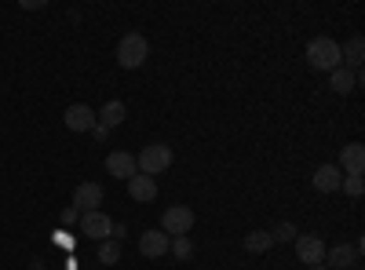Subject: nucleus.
<instances>
[{
	"mask_svg": "<svg viewBox=\"0 0 365 270\" xmlns=\"http://www.w3.org/2000/svg\"><path fill=\"white\" fill-rule=\"evenodd\" d=\"M307 63H311L314 70H325V73H332V70H340V66H344V55H340V44L332 41V37H314V41L307 44Z\"/></svg>",
	"mask_w": 365,
	"mask_h": 270,
	"instance_id": "f257e3e1",
	"label": "nucleus"
},
{
	"mask_svg": "<svg viewBox=\"0 0 365 270\" xmlns=\"http://www.w3.org/2000/svg\"><path fill=\"white\" fill-rule=\"evenodd\" d=\"M172 146L168 142H150V146H143V154L135 157V168H139V175H161V172H168L172 168Z\"/></svg>",
	"mask_w": 365,
	"mask_h": 270,
	"instance_id": "f03ea898",
	"label": "nucleus"
},
{
	"mask_svg": "<svg viewBox=\"0 0 365 270\" xmlns=\"http://www.w3.org/2000/svg\"><path fill=\"white\" fill-rule=\"evenodd\" d=\"M146 55H150V44L143 33H125L117 44V63L125 66V70H139L146 63Z\"/></svg>",
	"mask_w": 365,
	"mask_h": 270,
	"instance_id": "7ed1b4c3",
	"label": "nucleus"
},
{
	"mask_svg": "<svg viewBox=\"0 0 365 270\" xmlns=\"http://www.w3.org/2000/svg\"><path fill=\"white\" fill-rule=\"evenodd\" d=\"M190 227H194V208H187V204H168V208H165V216H161V230H165L168 237H182V234H190Z\"/></svg>",
	"mask_w": 365,
	"mask_h": 270,
	"instance_id": "20e7f679",
	"label": "nucleus"
},
{
	"mask_svg": "<svg viewBox=\"0 0 365 270\" xmlns=\"http://www.w3.org/2000/svg\"><path fill=\"white\" fill-rule=\"evenodd\" d=\"M81 234L91 237V242H110L113 223L106 212H81Z\"/></svg>",
	"mask_w": 365,
	"mask_h": 270,
	"instance_id": "39448f33",
	"label": "nucleus"
},
{
	"mask_svg": "<svg viewBox=\"0 0 365 270\" xmlns=\"http://www.w3.org/2000/svg\"><path fill=\"white\" fill-rule=\"evenodd\" d=\"M296 256H299V263L318 266L325 259V242L318 234H296Z\"/></svg>",
	"mask_w": 365,
	"mask_h": 270,
	"instance_id": "423d86ee",
	"label": "nucleus"
},
{
	"mask_svg": "<svg viewBox=\"0 0 365 270\" xmlns=\"http://www.w3.org/2000/svg\"><path fill=\"white\" fill-rule=\"evenodd\" d=\"M168 249H172V237L165 230H143L139 234V252L146 259H161V256H168Z\"/></svg>",
	"mask_w": 365,
	"mask_h": 270,
	"instance_id": "0eeeda50",
	"label": "nucleus"
},
{
	"mask_svg": "<svg viewBox=\"0 0 365 270\" xmlns=\"http://www.w3.org/2000/svg\"><path fill=\"white\" fill-rule=\"evenodd\" d=\"M63 121H66L70 132H91V128H96V110L84 106V103H73V106L63 113Z\"/></svg>",
	"mask_w": 365,
	"mask_h": 270,
	"instance_id": "6e6552de",
	"label": "nucleus"
},
{
	"mask_svg": "<svg viewBox=\"0 0 365 270\" xmlns=\"http://www.w3.org/2000/svg\"><path fill=\"white\" fill-rule=\"evenodd\" d=\"M106 172H110L113 179H125V183H128L139 168H135V157L128 154V150H113V154L106 157Z\"/></svg>",
	"mask_w": 365,
	"mask_h": 270,
	"instance_id": "1a4fd4ad",
	"label": "nucleus"
},
{
	"mask_svg": "<svg viewBox=\"0 0 365 270\" xmlns=\"http://www.w3.org/2000/svg\"><path fill=\"white\" fill-rule=\"evenodd\" d=\"M311 183H314V190H318V194H332V190H340L344 172H340L336 165H322V168H314Z\"/></svg>",
	"mask_w": 365,
	"mask_h": 270,
	"instance_id": "9d476101",
	"label": "nucleus"
},
{
	"mask_svg": "<svg viewBox=\"0 0 365 270\" xmlns=\"http://www.w3.org/2000/svg\"><path fill=\"white\" fill-rule=\"evenodd\" d=\"M73 204L81 208V212H99L103 187H99V183H81V187L73 190Z\"/></svg>",
	"mask_w": 365,
	"mask_h": 270,
	"instance_id": "9b49d317",
	"label": "nucleus"
},
{
	"mask_svg": "<svg viewBox=\"0 0 365 270\" xmlns=\"http://www.w3.org/2000/svg\"><path fill=\"white\" fill-rule=\"evenodd\" d=\"M336 168L347 172V175H361V172H365V146H361V142H347Z\"/></svg>",
	"mask_w": 365,
	"mask_h": 270,
	"instance_id": "f8f14e48",
	"label": "nucleus"
},
{
	"mask_svg": "<svg viewBox=\"0 0 365 270\" xmlns=\"http://www.w3.org/2000/svg\"><path fill=\"white\" fill-rule=\"evenodd\" d=\"M329 270H347L358 263V249L354 245H336V249H325V259H322Z\"/></svg>",
	"mask_w": 365,
	"mask_h": 270,
	"instance_id": "ddd939ff",
	"label": "nucleus"
},
{
	"mask_svg": "<svg viewBox=\"0 0 365 270\" xmlns=\"http://www.w3.org/2000/svg\"><path fill=\"white\" fill-rule=\"evenodd\" d=\"M128 197H132V201H154V197H158V179L135 172V175L128 179Z\"/></svg>",
	"mask_w": 365,
	"mask_h": 270,
	"instance_id": "4468645a",
	"label": "nucleus"
},
{
	"mask_svg": "<svg viewBox=\"0 0 365 270\" xmlns=\"http://www.w3.org/2000/svg\"><path fill=\"white\" fill-rule=\"evenodd\" d=\"M125 113H128V110H125V103H120V99H110V103L96 113V125L110 132V128H117L120 121H125Z\"/></svg>",
	"mask_w": 365,
	"mask_h": 270,
	"instance_id": "2eb2a0df",
	"label": "nucleus"
},
{
	"mask_svg": "<svg viewBox=\"0 0 365 270\" xmlns=\"http://www.w3.org/2000/svg\"><path fill=\"white\" fill-rule=\"evenodd\" d=\"M329 77H332V92H340V95L354 92V84H361V70H347V66L332 70Z\"/></svg>",
	"mask_w": 365,
	"mask_h": 270,
	"instance_id": "dca6fc26",
	"label": "nucleus"
},
{
	"mask_svg": "<svg viewBox=\"0 0 365 270\" xmlns=\"http://www.w3.org/2000/svg\"><path fill=\"white\" fill-rule=\"evenodd\" d=\"M340 55H344V66H347V70H361V55H365V41H361V33H354V37L340 48Z\"/></svg>",
	"mask_w": 365,
	"mask_h": 270,
	"instance_id": "f3484780",
	"label": "nucleus"
},
{
	"mask_svg": "<svg viewBox=\"0 0 365 270\" xmlns=\"http://www.w3.org/2000/svg\"><path fill=\"white\" fill-rule=\"evenodd\" d=\"M270 245H274V237H270V230H252V234H245V252H252V256L267 252Z\"/></svg>",
	"mask_w": 365,
	"mask_h": 270,
	"instance_id": "a211bd4d",
	"label": "nucleus"
},
{
	"mask_svg": "<svg viewBox=\"0 0 365 270\" xmlns=\"http://www.w3.org/2000/svg\"><path fill=\"white\" fill-rule=\"evenodd\" d=\"M172 256H175V259H190V256H194V242H190V234L172 237Z\"/></svg>",
	"mask_w": 365,
	"mask_h": 270,
	"instance_id": "6ab92c4d",
	"label": "nucleus"
},
{
	"mask_svg": "<svg viewBox=\"0 0 365 270\" xmlns=\"http://www.w3.org/2000/svg\"><path fill=\"white\" fill-rule=\"evenodd\" d=\"M117 259H120V242H103V245H99V263L113 266Z\"/></svg>",
	"mask_w": 365,
	"mask_h": 270,
	"instance_id": "aec40b11",
	"label": "nucleus"
},
{
	"mask_svg": "<svg viewBox=\"0 0 365 270\" xmlns=\"http://www.w3.org/2000/svg\"><path fill=\"white\" fill-rule=\"evenodd\" d=\"M340 190H347L351 197H361V194H365V179H361V175H344Z\"/></svg>",
	"mask_w": 365,
	"mask_h": 270,
	"instance_id": "412c9836",
	"label": "nucleus"
},
{
	"mask_svg": "<svg viewBox=\"0 0 365 270\" xmlns=\"http://www.w3.org/2000/svg\"><path fill=\"white\" fill-rule=\"evenodd\" d=\"M270 237H274V242H296V227L292 223H278L270 230Z\"/></svg>",
	"mask_w": 365,
	"mask_h": 270,
	"instance_id": "4be33fe9",
	"label": "nucleus"
},
{
	"mask_svg": "<svg viewBox=\"0 0 365 270\" xmlns=\"http://www.w3.org/2000/svg\"><path fill=\"white\" fill-rule=\"evenodd\" d=\"M307 270H329V266H325V263H318V266H307Z\"/></svg>",
	"mask_w": 365,
	"mask_h": 270,
	"instance_id": "5701e85b",
	"label": "nucleus"
}]
</instances>
